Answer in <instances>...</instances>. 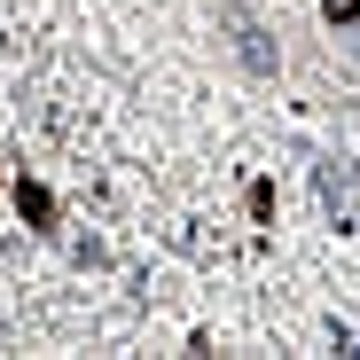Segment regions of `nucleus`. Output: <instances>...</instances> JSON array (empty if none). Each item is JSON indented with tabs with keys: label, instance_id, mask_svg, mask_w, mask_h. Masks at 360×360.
<instances>
[{
	"label": "nucleus",
	"instance_id": "f257e3e1",
	"mask_svg": "<svg viewBox=\"0 0 360 360\" xmlns=\"http://www.w3.org/2000/svg\"><path fill=\"white\" fill-rule=\"evenodd\" d=\"M219 24H227L235 63H243L251 79H274V71H282V47H274V32H266V16L251 8V0H219Z\"/></svg>",
	"mask_w": 360,
	"mask_h": 360
},
{
	"label": "nucleus",
	"instance_id": "f03ea898",
	"mask_svg": "<svg viewBox=\"0 0 360 360\" xmlns=\"http://www.w3.org/2000/svg\"><path fill=\"white\" fill-rule=\"evenodd\" d=\"M314 188H321V204H329L337 227H360V157H321Z\"/></svg>",
	"mask_w": 360,
	"mask_h": 360
},
{
	"label": "nucleus",
	"instance_id": "7ed1b4c3",
	"mask_svg": "<svg viewBox=\"0 0 360 360\" xmlns=\"http://www.w3.org/2000/svg\"><path fill=\"white\" fill-rule=\"evenodd\" d=\"M329 24H360V0H329Z\"/></svg>",
	"mask_w": 360,
	"mask_h": 360
}]
</instances>
